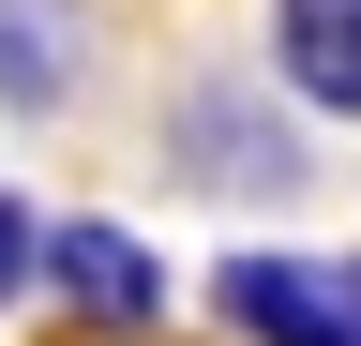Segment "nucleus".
Here are the masks:
<instances>
[{
  "instance_id": "7ed1b4c3",
  "label": "nucleus",
  "mask_w": 361,
  "mask_h": 346,
  "mask_svg": "<svg viewBox=\"0 0 361 346\" xmlns=\"http://www.w3.org/2000/svg\"><path fill=\"white\" fill-rule=\"evenodd\" d=\"M75 75H90V0H0V106L45 121L75 106Z\"/></svg>"
},
{
  "instance_id": "20e7f679",
  "label": "nucleus",
  "mask_w": 361,
  "mask_h": 346,
  "mask_svg": "<svg viewBox=\"0 0 361 346\" xmlns=\"http://www.w3.org/2000/svg\"><path fill=\"white\" fill-rule=\"evenodd\" d=\"M45 271L75 286V316H106V331H166V271H151L121 226H61V241H45Z\"/></svg>"
},
{
  "instance_id": "f257e3e1",
  "label": "nucleus",
  "mask_w": 361,
  "mask_h": 346,
  "mask_svg": "<svg viewBox=\"0 0 361 346\" xmlns=\"http://www.w3.org/2000/svg\"><path fill=\"white\" fill-rule=\"evenodd\" d=\"M226 316L256 346H361V256H226Z\"/></svg>"
},
{
  "instance_id": "423d86ee",
  "label": "nucleus",
  "mask_w": 361,
  "mask_h": 346,
  "mask_svg": "<svg viewBox=\"0 0 361 346\" xmlns=\"http://www.w3.org/2000/svg\"><path fill=\"white\" fill-rule=\"evenodd\" d=\"M30 271H45V226H30V211H16V196H0V301H16Z\"/></svg>"
},
{
  "instance_id": "39448f33",
  "label": "nucleus",
  "mask_w": 361,
  "mask_h": 346,
  "mask_svg": "<svg viewBox=\"0 0 361 346\" xmlns=\"http://www.w3.org/2000/svg\"><path fill=\"white\" fill-rule=\"evenodd\" d=\"M271 46H286V91L361 121V0H271Z\"/></svg>"
},
{
  "instance_id": "f03ea898",
  "label": "nucleus",
  "mask_w": 361,
  "mask_h": 346,
  "mask_svg": "<svg viewBox=\"0 0 361 346\" xmlns=\"http://www.w3.org/2000/svg\"><path fill=\"white\" fill-rule=\"evenodd\" d=\"M166 151L196 166V181H226V196H271V181H301V136L271 121L256 91H180L166 106Z\"/></svg>"
}]
</instances>
